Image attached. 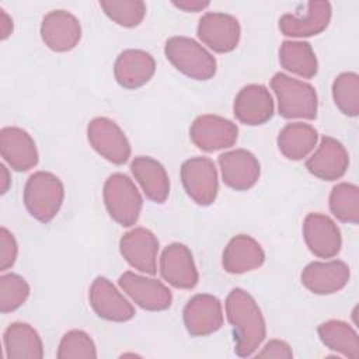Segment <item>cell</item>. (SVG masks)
Returning <instances> with one entry per match:
<instances>
[{
    "label": "cell",
    "mask_w": 359,
    "mask_h": 359,
    "mask_svg": "<svg viewBox=\"0 0 359 359\" xmlns=\"http://www.w3.org/2000/svg\"><path fill=\"white\" fill-rule=\"evenodd\" d=\"M332 8L328 1H309L303 13H286L279 18V29L285 36L307 38L321 34L331 21Z\"/></svg>",
    "instance_id": "d6986e66"
},
{
    "label": "cell",
    "mask_w": 359,
    "mask_h": 359,
    "mask_svg": "<svg viewBox=\"0 0 359 359\" xmlns=\"http://www.w3.org/2000/svg\"><path fill=\"white\" fill-rule=\"evenodd\" d=\"M156 72L154 57L142 49H126L119 53L114 65V76L118 84L128 90L144 86Z\"/></svg>",
    "instance_id": "603a6c76"
},
{
    "label": "cell",
    "mask_w": 359,
    "mask_h": 359,
    "mask_svg": "<svg viewBox=\"0 0 359 359\" xmlns=\"http://www.w3.org/2000/svg\"><path fill=\"white\" fill-rule=\"evenodd\" d=\"M321 342L331 351L356 359L359 356V337L355 328L341 320H328L317 328Z\"/></svg>",
    "instance_id": "f1b7e54d"
},
{
    "label": "cell",
    "mask_w": 359,
    "mask_h": 359,
    "mask_svg": "<svg viewBox=\"0 0 359 359\" xmlns=\"http://www.w3.org/2000/svg\"><path fill=\"white\" fill-rule=\"evenodd\" d=\"M100 7L109 20L125 28L137 27L146 15V4L142 0H102Z\"/></svg>",
    "instance_id": "1f68e13d"
},
{
    "label": "cell",
    "mask_w": 359,
    "mask_h": 359,
    "mask_svg": "<svg viewBox=\"0 0 359 359\" xmlns=\"http://www.w3.org/2000/svg\"><path fill=\"white\" fill-rule=\"evenodd\" d=\"M280 66L303 79H311L317 74V56L309 42L285 41L279 48Z\"/></svg>",
    "instance_id": "83f0119b"
},
{
    "label": "cell",
    "mask_w": 359,
    "mask_h": 359,
    "mask_svg": "<svg viewBox=\"0 0 359 359\" xmlns=\"http://www.w3.org/2000/svg\"><path fill=\"white\" fill-rule=\"evenodd\" d=\"M56 356L59 359H94L97 358V348L87 332L70 330L62 337Z\"/></svg>",
    "instance_id": "836d02e7"
},
{
    "label": "cell",
    "mask_w": 359,
    "mask_h": 359,
    "mask_svg": "<svg viewBox=\"0 0 359 359\" xmlns=\"http://www.w3.org/2000/svg\"><path fill=\"white\" fill-rule=\"evenodd\" d=\"M303 238L307 248L318 258H332L342 247V237L335 222L323 213H309L303 222Z\"/></svg>",
    "instance_id": "e0dca14e"
},
{
    "label": "cell",
    "mask_w": 359,
    "mask_h": 359,
    "mask_svg": "<svg viewBox=\"0 0 359 359\" xmlns=\"http://www.w3.org/2000/svg\"><path fill=\"white\" fill-rule=\"evenodd\" d=\"M87 139L91 147L107 161L121 165L130 157V143L119 125L105 116L88 122Z\"/></svg>",
    "instance_id": "52a82bcc"
},
{
    "label": "cell",
    "mask_w": 359,
    "mask_h": 359,
    "mask_svg": "<svg viewBox=\"0 0 359 359\" xmlns=\"http://www.w3.org/2000/svg\"><path fill=\"white\" fill-rule=\"evenodd\" d=\"M226 317L233 328L234 352L240 358L257 352L266 337V325L255 299L244 289H233L224 303Z\"/></svg>",
    "instance_id": "6da1fadb"
},
{
    "label": "cell",
    "mask_w": 359,
    "mask_h": 359,
    "mask_svg": "<svg viewBox=\"0 0 359 359\" xmlns=\"http://www.w3.org/2000/svg\"><path fill=\"white\" fill-rule=\"evenodd\" d=\"M18 255L17 241L10 230L6 227L0 229V271L4 272L10 269Z\"/></svg>",
    "instance_id": "e575fe53"
},
{
    "label": "cell",
    "mask_w": 359,
    "mask_h": 359,
    "mask_svg": "<svg viewBox=\"0 0 359 359\" xmlns=\"http://www.w3.org/2000/svg\"><path fill=\"white\" fill-rule=\"evenodd\" d=\"M118 283L132 302L143 310L163 311L172 303L171 290L158 279L128 271L119 276Z\"/></svg>",
    "instance_id": "ba28073f"
},
{
    "label": "cell",
    "mask_w": 359,
    "mask_h": 359,
    "mask_svg": "<svg viewBox=\"0 0 359 359\" xmlns=\"http://www.w3.org/2000/svg\"><path fill=\"white\" fill-rule=\"evenodd\" d=\"M271 87L276 95L280 116L286 119H316L318 98L311 84L279 72L271 79Z\"/></svg>",
    "instance_id": "7a4b0ae2"
},
{
    "label": "cell",
    "mask_w": 359,
    "mask_h": 359,
    "mask_svg": "<svg viewBox=\"0 0 359 359\" xmlns=\"http://www.w3.org/2000/svg\"><path fill=\"white\" fill-rule=\"evenodd\" d=\"M332 100L337 108L348 115H359V76L353 72L338 74L332 83Z\"/></svg>",
    "instance_id": "4dcf8cb0"
},
{
    "label": "cell",
    "mask_w": 359,
    "mask_h": 359,
    "mask_svg": "<svg viewBox=\"0 0 359 359\" xmlns=\"http://www.w3.org/2000/svg\"><path fill=\"white\" fill-rule=\"evenodd\" d=\"M223 182L234 191H247L252 188L261 174L257 157L245 150L236 149L222 153L217 158Z\"/></svg>",
    "instance_id": "ffe728a7"
},
{
    "label": "cell",
    "mask_w": 359,
    "mask_h": 359,
    "mask_svg": "<svg viewBox=\"0 0 359 359\" xmlns=\"http://www.w3.org/2000/svg\"><path fill=\"white\" fill-rule=\"evenodd\" d=\"M24 205L28 213L41 223H49L59 213L65 187L59 177L49 171L31 174L24 187Z\"/></svg>",
    "instance_id": "3957f363"
},
{
    "label": "cell",
    "mask_w": 359,
    "mask_h": 359,
    "mask_svg": "<svg viewBox=\"0 0 359 359\" xmlns=\"http://www.w3.org/2000/svg\"><path fill=\"white\" fill-rule=\"evenodd\" d=\"M181 181L187 195L201 206L215 202L219 192V178L215 163L209 157H192L181 165Z\"/></svg>",
    "instance_id": "8992f818"
},
{
    "label": "cell",
    "mask_w": 359,
    "mask_h": 359,
    "mask_svg": "<svg viewBox=\"0 0 359 359\" xmlns=\"http://www.w3.org/2000/svg\"><path fill=\"white\" fill-rule=\"evenodd\" d=\"M257 358H276V359H290L293 358L292 348L287 342L282 339H271L265 346L257 353Z\"/></svg>",
    "instance_id": "d590c367"
},
{
    "label": "cell",
    "mask_w": 359,
    "mask_h": 359,
    "mask_svg": "<svg viewBox=\"0 0 359 359\" xmlns=\"http://www.w3.org/2000/svg\"><path fill=\"white\" fill-rule=\"evenodd\" d=\"M4 352L7 359H42L43 344L38 331L27 323H11L4 334Z\"/></svg>",
    "instance_id": "484cf974"
},
{
    "label": "cell",
    "mask_w": 359,
    "mask_h": 359,
    "mask_svg": "<svg viewBox=\"0 0 359 359\" xmlns=\"http://www.w3.org/2000/svg\"><path fill=\"white\" fill-rule=\"evenodd\" d=\"M29 296V285L17 273H4L0 276V311L11 313L21 307Z\"/></svg>",
    "instance_id": "d6a6232c"
},
{
    "label": "cell",
    "mask_w": 359,
    "mask_h": 359,
    "mask_svg": "<svg viewBox=\"0 0 359 359\" xmlns=\"http://www.w3.org/2000/svg\"><path fill=\"white\" fill-rule=\"evenodd\" d=\"M41 38L53 52H69L81 39L80 21L66 10H52L42 18Z\"/></svg>",
    "instance_id": "5bb4252c"
},
{
    "label": "cell",
    "mask_w": 359,
    "mask_h": 359,
    "mask_svg": "<svg viewBox=\"0 0 359 359\" xmlns=\"http://www.w3.org/2000/svg\"><path fill=\"white\" fill-rule=\"evenodd\" d=\"M184 324L189 335L206 337L223 325V309L220 300L208 293L192 296L184 307Z\"/></svg>",
    "instance_id": "4fadbf2b"
},
{
    "label": "cell",
    "mask_w": 359,
    "mask_h": 359,
    "mask_svg": "<svg viewBox=\"0 0 359 359\" xmlns=\"http://www.w3.org/2000/svg\"><path fill=\"white\" fill-rule=\"evenodd\" d=\"M164 53L168 62L189 79L205 81L216 74V59L192 38L171 36L165 42Z\"/></svg>",
    "instance_id": "277c9868"
},
{
    "label": "cell",
    "mask_w": 359,
    "mask_h": 359,
    "mask_svg": "<svg viewBox=\"0 0 359 359\" xmlns=\"http://www.w3.org/2000/svg\"><path fill=\"white\" fill-rule=\"evenodd\" d=\"M348 165L349 154L345 146L331 136H324L314 153L306 160V168L309 172L324 181L342 178Z\"/></svg>",
    "instance_id": "ac0fdd59"
},
{
    "label": "cell",
    "mask_w": 359,
    "mask_h": 359,
    "mask_svg": "<svg viewBox=\"0 0 359 359\" xmlns=\"http://www.w3.org/2000/svg\"><path fill=\"white\" fill-rule=\"evenodd\" d=\"M130 171L147 199L154 203L165 202L170 194V178L160 161L149 156H137L130 163Z\"/></svg>",
    "instance_id": "d4e9b609"
},
{
    "label": "cell",
    "mask_w": 359,
    "mask_h": 359,
    "mask_svg": "<svg viewBox=\"0 0 359 359\" xmlns=\"http://www.w3.org/2000/svg\"><path fill=\"white\" fill-rule=\"evenodd\" d=\"M192 143L203 151H216L231 147L238 137V128L230 119L219 115H201L189 128Z\"/></svg>",
    "instance_id": "9c48e42d"
},
{
    "label": "cell",
    "mask_w": 359,
    "mask_h": 359,
    "mask_svg": "<svg viewBox=\"0 0 359 359\" xmlns=\"http://www.w3.org/2000/svg\"><path fill=\"white\" fill-rule=\"evenodd\" d=\"M330 210L342 223L358 224L359 222V188L355 184L339 182L330 194Z\"/></svg>",
    "instance_id": "f546056e"
},
{
    "label": "cell",
    "mask_w": 359,
    "mask_h": 359,
    "mask_svg": "<svg viewBox=\"0 0 359 359\" xmlns=\"http://www.w3.org/2000/svg\"><path fill=\"white\" fill-rule=\"evenodd\" d=\"M265 261L261 244L247 234L234 236L224 247L222 265L229 273H244L259 268Z\"/></svg>",
    "instance_id": "cb8c5ba5"
},
{
    "label": "cell",
    "mask_w": 359,
    "mask_h": 359,
    "mask_svg": "<svg viewBox=\"0 0 359 359\" xmlns=\"http://www.w3.org/2000/svg\"><path fill=\"white\" fill-rule=\"evenodd\" d=\"M0 153L3 160L15 171H28L38 164V149L31 135L17 126L0 130Z\"/></svg>",
    "instance_id": "7402d4cb"
},
{
    "label": "cell",
    "mask_w": 359,
    "mask_h": 359,
    "mask_svg": "<svg viewBox=\"0 0 359 359\" xmlns=\"http://www.w3.org/2000/svg\"><path fill=\"white\" fill-rule=\"evenodd\" d=\"M275 111L269 90L262 84L244 86L236 95L233 112L244 125L257 126L268 122Z\"/></svg>",
    "instance_id": "44dd1931"
},
{
    "label": "cell",
    "mask_w": 359,
    "mask_h": 359,
    "mask_svg": "<svg viewBox=\"0 0 359 359\" xmlns=\"http://www.w3.org/2000/svg\"><path fill=\"white\" fill-rule=\"evenodd\" d=\"M196 34L202 43L212 50L229 53L238 45L241 28L236 17L226 13L209 11L199 18Z\"/></svg>",
    "instance_id": "30bf717a"
},
{
    "label": "cell",
    "mask_w": 359,
    "mask_h": 359,
    "mask_svg": "<svg viewBox=\"0 0 359 359\" xmlns=\"http://www.w3.org/2000/svg\"><path fill=\"white\" fill-rule=\"evenodd\" d=\"M172 4L184 10L187 13H198L205 10L206 7H209V1H203V0H180V1H172Z\"/></svg>",
    "instance_id": "8d00e7d4"
},
{
    "label": "cell",
    "mask_w": 359,
    "mask_h": 359,
    "mask_svg": "<svg viewBox=\"0 0 359 359\" xmlns=\"http://www.w3.org/2000/svg\"><path fill=\"white\" fill-rule=\"evenodd\" d=\"M13 32V20L6 13L4 8H0V38L4 41Z\"/></svg>",
    "instance_id": "74e56055"
},
{
    "label": "cell",
    "mask_w": 359,
    "mask_h": 359,
    "mask_svg": "<svg viewBox=\"0 0 359 359\" xmlns=\"http://www.w3.org/2000/svg\"><path fill=\"white\" fill-rule=\"evenodd\" d=\"M11 185V177L6 164H0V194L4 195Z\"/></svg>",
    "instance_id": "f35d334b"
},
{
    "label": "cell",
    "mask_w": 359,
    "mask_h": 359,
    "mask_svg": "<svg viewBox=\"0 0 359 359\" xmlns=\"http://www.w3.org/2000/svg\"><path fill=\"white\" fill-rule=\"evenodd\" d=\"M318 140L317 130L303 122H292L285 125L276 139L279 151L289 160H303L316 147Z\"/></svg>",
    "instance_id": "4316f807"
},
{
    "label": "cell",
    "mask_w": 359,
    "mask_h": 359,
    "mask_svg": "<svg viewBox=\"0 0 359 359\" xmlns=\"http://www.w3.org/2000/svg\"><path fill=\"white\" fill-rule=\"evenodd\" d=\"M160 273L167 283L177 289H192L199 280L192 252L181 243H172L163 250Z\"/></svg>",
    "instance_id": "9a60e30c"
},
{
    "label": "cell",
    "mask_w": 359,
    "mask_h": 359,
    "mask_svg": "<svg viewBox=\"0 0 359 359\" xmlns=\"http://www.w3.org/2000/svg\"><path fill=\"white\" fill-rule=\"evenodd\" d=\"M119 251L125 261L135 269L154 275L157 272L158 240L146 227H135L119 240Z\"/></svg>",
    "instance_id": "7c38bea8"
},
{
    "label": "cell",
    "mask_w": 359,
    "mask_h": 359,
    "mask_svg": "<svg viewBox=\"0 0 359 359\" xmlns=\"http://www.w3.org/2000/svg\"><path fill=\"white\" fill-rule=\"evenodd\" d=\"M349 276V266L344 261H313L303 269L300 280L309 292L324 296L344 289Z\"/></svg>",
    "instance_id": "2e32d148"
},
{
    "label": "cell",
    "mask_w": 359,
    "mask_h": 359,
    "mask_svg": "<svg viewBox=\"0 0 359 359\" xmlns=\"http://www.w3.org/2000/svg\"><path fill=\"white\" fill-rule=\"evenodd\" d=\"M88 300L94 313L107 321L125 323L135 317V309L130 302L104 276H97L93 280Z\"/></svg>",
    "instance_id": "8fae6325"
},
{
    "label": "cell",
    "mask_w": 359,
    "mask_h": 359,
    "mask_svg": "<svg viewBox=\"0 0 359 359\" xmlns=\"http://www.w3.org/2000/svg\"><path fill=\"white\" fill-rule=\"evenodd\" d=\"M102 198L108 215L123 227L133 226L142 212L143 199L135 182L122 172L107 178L102 188Z\"/></svg>",
    "instance_id": "5b68a950"
}]
</instances>
